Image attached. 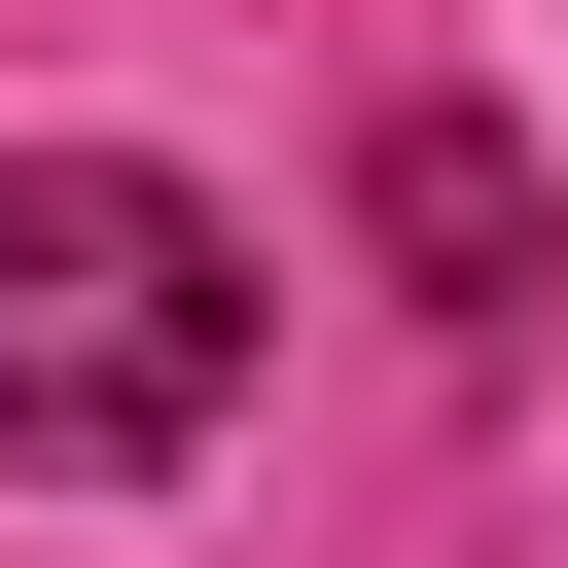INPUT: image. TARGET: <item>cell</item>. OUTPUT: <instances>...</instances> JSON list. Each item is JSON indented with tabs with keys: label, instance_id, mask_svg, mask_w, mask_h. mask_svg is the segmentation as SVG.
I'll use <instances>...</instances> for the list:
<instances>
[{
	"label": "cell",
	"instance_id": "7a4b0ae2",
	"mask_svg": "<svg viewBox=\"0 0 568 568\" xmlns=\"http://www.w3.org/2000/svg\"><path fill=\"white\" fill-rule=\"evenodd\" d=\"M355 213H390V284H426V320H497V284H532V142H497V106H390V142H355Z\"/></svg>",
	"mask_w": 568,
	"mask_h": 568
},
{
	"label": "cell",
	"instance_id": "6da1fadb",
	"mask_svg": "<svg viewBox=\"0 0 568 568\" xmlns=\"http://www.w3.org/2000/svg\"><path fill=\"white\" fill-rule=\"evenodd\" d=\"M213 390H248V213L142 142H0V462L106 497V462H213Z\"/></svg>",
	"mask_w": 568,
	"mask_h": 568
}]
</instances>
